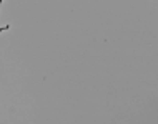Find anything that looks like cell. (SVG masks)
I'll return each instance as SVG.
<instances>
[]
</instances>
